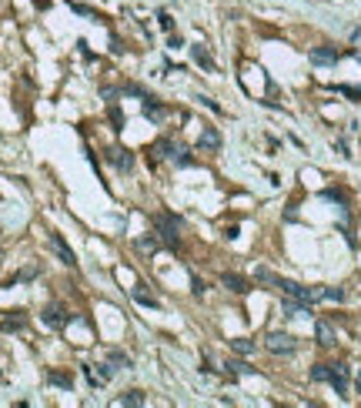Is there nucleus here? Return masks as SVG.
<instances>
[{
	"label": "nucleus",
	"mask_w": 361,
	"mask_h": 408,
	"mask_svg": "<svg viewBox=\"0 0 361 408\" xmlns=\"http://www.w3.org/2000/svg\"><path fill=\"white\" fill-rule=\"evenodd\" d=\"M67 7H71V10H74L77 17H90V20H104V17L97 14L94 7H87V4H74V0H67Z\"/></svg>",
	"instance_id": "nucleus-24"
},
{
	"label": "nucleus",
	"mask_w": 361,
	"mask_h": 408,
	"mask_svg": "<svg viewBox=\"0 0 361 408\" xmlns=\"http://www.w3.org/2000/svg\"><path fill=\"white\" fill-rule=\"evenodd\" d=\"M137 248H141V251H160V248H164V241H160L157 231H154V234H144V238H137Z\"/></svg>",
	"instance_id": "nucleus-22"
},
{
	"label": "nucleus",
	"mask_w": 361,
	"mask_h": 408,
	"mask_svg": "<svg viewBox=\"0 0 361 408\" xmlns=\"http://www.w3.org/2000/svg\"><path fill=\"white\" fill-rule=\"evenodd\" d=\"M40 321H44L47 328L60 331V328H67V325H71V321H74V315L67 311L64 304H47V308H44V315H40Z\"/></svg>",
	"instance_id": "nucleus-3"
},
{
	"label": "nucleus",
	"mask_w": 361,
	"mask_h": 408,
	"mask_svg": "<svg viewBox=\"0 0 361 408\" xmlns=\"http://www.w3.org/2000/svg\"><path fill=\"white\" fill-rule=\"evenodd\" d=\"M231 348H234L238 355H254V341H251V338H234Z\"/></svg>",
	"instance_id": "nucleus-25"
},
{
	"label": "nucleus",
	"mask_w": 361,
	"mask_h": 408,
	"mask_svg": "<svg viewBox=\"0 0 361 408\" xmlns=\"http://www.w3.org/2000/svg\"><path fill=\"white\" fill-rule=\"evenodd\" d=\"M77 50L87 57V60H94V54H90V47H87V40H77Z\"/></svg>",
	"instance_id": "nucleus-38"
},
{
	"label": "nucleus",
	"mask_w": 361,
	"mask_h": 408,
	"mask_svg": "<svg viewBox=\"0 0 361 408\" xmlns=\"http://www.w3.org/2000/svg\"><path fill=\"white\" fill-rule=\"evenodd\" d=\"M157 24H160V30H168V34H174V17H171L168 10H157Z\"/></svg>",
	"instance_id": "nucleus-29"
},
{
	"label": "nucleus",
	"mask_w": 361,
	"mask_h": 408,
	"mask_svg": "<svg viewBox=\"0 0 361 408\" xmlns=\"http://www.w3.org/2000/svg\"><path fill=\"white\" fill-rule=\"evenodd\" d=\"M191 288H194V295H198V298L204 295V281H201L198 274H191Z\"/></svg>",
	"instance_id": "nucleus-36"
},
{
	"label": "nucleus",
	"mask_w": 361,
	"mask_h": 408,
	"mask_svg": "<svg viewBox=\"0 0 361 408\" xmlns=\"http://www.w3.org/2000/svg\"><path fill=\"white\" fill-rule=\"evenodd\" d=\"M107 361H111V365H117V368H134V361H130V355L117 352V348H111V352H107Z\"/></svg>",
	"instance_id": "nucleus-23"
},
{
	"label": "nucleus",
	"mask_w": 361,
	"mask_h": 408,
	"mask_svg": "<svg viewBox=\"0 0 361 408\" xmlns=\"http://www.w3.org/2000/svg\"><path fill=\"white\" fill-rule=\"evenodd\" d=\"M221 285H224L227 291H234V295H248V291H251V281L244 278V274H234V271L221 274Z\"/></svg>",
	"instance_id": "nucleus-10"
},
{
	"label": "nucleus",
	"mask_w": 361,
	"mask_h": 408,
	"mask_svg": "<svg viewBox=\"0 0 361 408\" xmlns=\"http://www.w3.org/2000/svg\"><path fill=\"white\" fill-rule=\"evenodd\" d=\"M221 144H224V141H221V131H217V128H204V131H201V137H198L201 151H221Z\"/></svg>",
	"instance_id": "nucleus-11"
},
{
	"label": "nucleus",
	"mask_w": 361,
	"mask_h": 408,
	"mask_svg": "<svg viewBox=\"0 0 361 408\" xmlns=\"http://www.w3.org/2000/svg\"><path fill=\"white\" fill-rule=\"evenodd\" d=\"M311 382H328V365H314V368H311Z\"/></svg>",
	"instance_id": "nucleus-34"
},
{
	"label": "nucleus",
	"mask_w": 361,
	"mask_h": 408,
	"mask_svg": "<svg viewBox=\"0 0 361 408\" xmlns=\"http://www.w3.org/2000/svg\"><path fill=\"white\" fill-rule=\"evenodd\" d=\"M351 54H354V57H358V60H361V50H351Z\"/></svg>",
	"instance_id": "nucleus-41"
},
{
	"label": "nucleus",
	"mask_w": 361,
	"mask_h": 408,
	"mask_svg": "<svg viewBox=\"0 0 361 408\" xmlns=\"http://www.w3.org/2000/svg\"><path fill=\"white\" fill-rule=\"evenodd\" d=\"M120 94H127V97H141V101H144V97H151V94H147V87H141V84H124V87H120Z\"/></svg>",
	"instance_id": "nucleus-26"
},
{
	"label": "nucleus",
	"mask_w": 361,
	"mask_h": 408,
	"mask_svg": "<svg viewBox=\"0 0 361 408\" xmlns=\"http://www.w3.org/2000/svg\"><path fill=\"white\" fill-rule=\"evenodd\" d=\"M141 111H144V117L151 120V124H164V117H168V107L160 104L157 97H144V101H141Z\"/></svg>",
	"instance_id": "nucleus-8"
},
{
	"label": "nucleus",
	"mask_w": 361,
	"mask_h": 408,
	"mask_svg": "<svg viewBox=\"0 0 361 408\" xmlns=\"http://www.w3.org/2000/svg\"><path fill=\"white\" fill-rule=\"evenodd\" d=\"M7 315H10V318L0 321V331H24V328H27L24 311H7Z\"/></svg>",
	"instance_id": "nucleus-16"
},
{
	"label": "nucleus",
	"mask_w": 361,
	"mask_h": 408,
	"mask_svg": "<svg viewBox=\"0 0 361 408\" xmlns=\"http://www.w3.org/2000/svg\"><path fill=\"white\" fill-rule=\"evenodd\" d=\"M114 405H130V408H141L144 405V392H137V388H130V392H124V395H117V398H114Z\"/></svg>",
	"instance_id": "nucleus-17"
},
{
	"label": "nucleus",
	"mask_w": 361,
	"mask_h": 408,
	"mask_svg": "<svg viewBox=\"0 0 361 408\" xmlns=\"http://www.w3.org/2000/svg\"><path fill=\"white\" fill-rule=\"evenodd\" d=\"M311 64L314 67H335L338 64V57H341V50L331 47V44H321V47H311Z\"/></svg>",
	"instance_id": "nucleus-7"
},
{
	"label": "nucleus",
	"mask_w": 361,
	"mask_h": 408,
	"mask_svg": "<svg viewBox=\"0 0 361 408\" xmlns=\"http://www.w3.org/2000/svg\"><path fill=\"white\" fill-rule=\"evenodd\" d=\"M80 371H84V378L90 382V388H101V378L94 375V365H80Z\"/></svg>",
	"instance_id": "nucleus-32"
},
{
	"label": "nucleus",
	"mask_w": 361,
	"mask_h": 408,
	"mask_svg": "<svg viewBox=\"0 0 361 408\" xmlns=\"http://www.w3.org/2000/svg\"><path fill=\"white\" fill-rule=\"evenodd\" d=\"M94 375L101 378V385H107V382H111V375H114V368H111V361H107V365H94Z\"/></svg>",
	"instance_id": "nucleus-31"
},
{
	"label": "nucleus",
	"mask_w": 361,
	"mask_h": 408,
	"mask_svg": "<svg viewBox=\"0 0 361 408\" xmlns=\"http://www.w3.org/2000/svg\"><path fill=\"white\" fill-rule=\"evenodd\" d=\"M224 368H227V375H257V368L254 365H248V361H238V358H231V361H224Z\"/></svg>",
	"instance_id": "nucleus-19"
},
{
	"label": "nucleus",
	"mask_w": 361,
	"mask_h": 408,
	"mask_svg": "<svg viewBox=\"0 0 361 408\" xmlns=\"http://www.w3.org/2000/svg\"><path fill=\"white\" fill-rule=\"evenodd\" d=\"M321 298H328V301H345L348 291L345 288H321Z\"/></svg>",
	"instance_id": "nucleus-27"
},
{
	"label": "nucleus",
	"mask_w": 361,
	"mask_h": 408,
	"mask_svg": "<svg viewBox=\"0 0 361 408\" xmlns=\"http://www.w3.org/2000/svg\"><path fill=\"white\" fill-rule=\"evenodd\" d=\"M117 94H120L117 87H101V97H104L107 104H114V101H117Z\"/></svg>",
	"instance_id": "nucleus-35"
},
{
	"label": "nucleus",
	"mask_w": 361,
	"mask_h": 408,
	"mask_svg": "<svg viewBox=\"0 0 361 408\" xmlns=\"http://www.w3.org/2000/svg\"><path fill=\"white\" fill-rule=\"evenodd\" d=\"M30 278H37V264H30V268H24L20 274H14V281H10V285H17V281H30Z\"/></svg>",
	"instance_id": "nucleus-33"
},
{
	"label": "nucleus",
	"mask_w": 361,
	"mask_h": 408,
	"mask_svg": "<svg viewBox=\"0 0 361 408\" xmlns=\"http://www.w3.org/2000/svg\"><path fill=\"white\" fill-rule=\"evenodd\" d=\"M171 164L174 168H194V158L187 147H174V154H171Z\"/></svg>",
	"instance_id": "nucleus-21"
},
{
	"label": "nucleus",
	"mask_w": 361,
	"mask_h": 408,
	"mask_svg": "<svg viewBox=\"0 0 361 408\" xmlns=\"http://www.w3.org/2000/svg\"><path fill=\"white\" fill-rule=\"evenodd\" d=\"M151 221H154V231H157V238L164 241V248L181 251V217H177V214H168V211H157Z\"/></svg>",
	"instance_id": "nucleus-1"
},
{
	"label": "nucleus",
	"mask_w": 361,
	"mask_h": 408,
	"mask_svg": "<svg viewBox=\"0 0 361 408\" xmlns=\"http://www.w3.org/2000/svg\"><path fill=\"white\" fill-rule=\"evenodd\" d=\"M47 385L71 392V388H74V375H67V371H47Z\"/></svg>",
	"instance_id": "nucleus-18"
},
{
	"label": "nucleus",
	"mask_w": 361,
	"mask_h": 408,
	"mask_svg": "<svg viewBox=\"0 0 361 408\" xmlns=\"http://www.w3.org/2000/svg\"><path fill=\"white\" fill-rule=\"evenodd\" d=\"M107 120H111V131H117V134L127 128V120H124V114H120L117 101H114V104H107Z\"/></svg>",
	"instance_id": "nucleus-20"
},
{
	"label": "nucleus",
	"mask_w": 361,
	"mask_h": 408,
	"mask_svg": "<svg viewBox=\"0 0 361 408\" xmlns=\"http://www.w3.org/2000/svg\"><path fill=\"white\" fill-rule=\"evenodd\" d=\"M265 348H268L271 355H294V352H298V338L288 335V331H268Z\"/></svg>",
	"instance_id": "nucleus-2"
},
{
	"label": "nucleus",
	"mask_w": 361,
	"mask_h": 408,
	"mask_svg": "<svg viewBox=\"0 0 361 408\" xmlns=\"http://www.w3.org/2000/svg\"><path fill=\"white\" fill-rule=\"evenodd\" d=\"M104 158L111 161L120 174H127V171L134 168V151H127V147H117V144H114V147H107V151H104Z\"/></svg>",
	"instance_id": "nucleus-5"
},
{
	"label": "nucleus",
	"mask_w": 361,
	"mask_h": 408,
	"mask_svg": "<svg viewBox=\"0 0 361 408\" xmlns=\"http://www.w3.org/2000/svg\"><path fill=\"white\" fill-rule=\"evenodd\" d=\"M174 141H171V137H157V141H154L151 144V164H157L160 158H171V154H174Z\"/></svg>",
	"instance_id": "nucleus-14"
},
{
	"label": "nucleus",
	"mask_w": 361,
	"mask_h": 408,
	"mask_svg": "<svg viewBox=\"0 0 361 408\" xmlns=\"http://www.w3.org/2000/svg\"><path fill=\"white\" fill-rule=\"evenodd\" d=\"M198 101H201L204 107H211L214 114H221V104H217V101H211V97H198Z\"/></svg>",
	"instance_id": "nucleus-37"
},
{
	"label": "nucleus",
	"mask_w": 361,
	"mask_h": 408,
	"mask_svg": "<svg viewBox=\"0 0 361 408\" xmlns=\"http://www.w3.org/2000/svg\"><path fill=\"white\" fill-rule=\"evenodd\" d=\"M321 198H328V201H335V204H341V208H348V201H345V194L338 191V187H328V191H321Z\"/></svg>",
	"instance_id": "nucleus-30"
},
{
	"label": "nucleus",
	"mask_w": 361,
	"mask_h": 408,
	"mask_svg": "<svg viewBox=\"0 0 361 408\" xmlns=\"http://www.w3.org/2000/svg\"><path fill=\"white\" fill-rule=\"evenodd\" d=\"M338 90L345 97H351V101H361V84H338Z\"/></svg>",
	"instance_id": "nucleus-28"
},
{
	"label": "nucleus",
	"mask_w": 361,
	"mask_h": 408,
	"mask_svg": "<svg viewBox=\"0 0 361 408\" xmlns=\"http://www.w3.org/2000/svg\"><path fill=\"white\" fill-rule=\"evenodd\" d=\"M130 298H134L137 304H144V308H154V311L160 308V301L147 291V285H134V288H130Z\"/></svg>",
	"instance_id": "nucleus-15"
},
{
	"label": "nucleus",
	"mask_w": 361,
	"mask_h": 408,
	"mask_svg": "<svg viewBox=\"0 0 361 408\" xmlns=\"http://www.w3.org/2000/svg\"><path fill=\"white\" fill-rule=\"evenodd\" d=\"M348 378H351V368H348L345 361H335V365H328V385L335 388L338 395H348Z\"/></svg>",
	"instance_id": "nucleus-4"
},
{
	"label": "nucleus",
	"mask_w": 361,
	"mask_h": 408,
	"mask_svg": "<svg viewBox=\"0 0 361 408\" xmlns=\"http://www.w3.org/2000/svg\"><path fill=\"white\" fill-rule=\"evenodd\" d=\"M281 311L288 315V318H314L311 304H308V301H298V298H284V304H281Z\"/></svg>",
	"instance_id": "nucleus-9"
},
{
	"label": "nucleus",
	"mask_w": 361,
	"mask_h": 408,
	"mask_svg": "<svg viewBox=\"0 0 361 408\" xmlns=\"http://www.w3.org/2000/svg\"><path fill=\"white\" fill-rule=\"evenodd\" d=\"M335 147H338V151H341V158H351V151H348V144H345V141H338Z\"/></svg>",
	"instance_id": "nucleus-39"
},
{
	"label": "nucleus",
	"mask_w": 361,
	"mask_h": 408,
	"mask_svg": "<svg viewBox=\"0 0 361 408\" xmlns=\"http://www.w3.org/2000/svg\"><path fill=\"white\" fill-rule=\"evenodd\" d=\"M314 338H318L321 348H331V344H335V328H331V321H324V318L314 321Z\"/></svg>",
	"instance_id": "nucleus-13"
},
{
	"label": "nucleus",
	"mask_w": 361,
	"mask_h": 408,
	"mask_svg": "<svg viewBox=\"0 0 361 408\" xmlns=\"http://www.w3.org/2000/svg\"><path fill=\"white\" fill-rule=\"evenodd\" d=\"M191 57H194V64L201 67V71H211L214 74L217 71V64H214V57L204 50V44H191Z\"/></svg>",
	"instance_id": "nucleus-12"
},
{
	"label": "nucleus",
	"mask_w": 361,
	"mask_h": 408,
	"mask_svg": "<svg viewBox=\"0 0 361 408\" xmlns=\"http://www.w3.org/2000/svg\"><path fill=\"white\" fill-rule=\"evenodd\" d=\"M354 388H358V395H361V371H358V382H354Z\"/></svg>",
	"instance_id": "nucleus-40"
},
{
	"label": "nucleus",
	"mask_w": 361,
	"mask_h": 408,
	"mask_svg": "<svg viewBox=\"0 0 361 408\" xmlns=\"http://www.w3.org/2000/svg\"><path fill=\"white\" fill-rule=\"evenodd\" d=\"M47 241H50V248H54V255L60 258V264H67V268H77V258H74L71 244H67V241H64V234L50 231V234H47Z\"/></svg>",
	"instance_id": "nucleus-6"
}]
</instances>
